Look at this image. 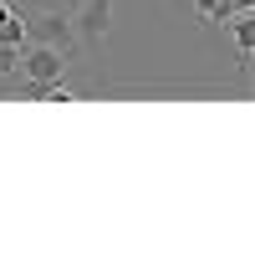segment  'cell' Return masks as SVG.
<instances>
[{
	"label": "cell",
	"instance_id": "6da1fadb",
	"mask_svg": "<svg viewBox=\"0 0 255 255\" xmlns=\"http://www.w3.org/2000/svg\"><path fill=\"white\" fill-rule=\"evenodd\" d=\"M72 56H61L56 46H46V41H26L20 46V77L26 82H56L61 72H67Z\"/></svg>",
	"mask_w": 255,
	"mask_h": 255
},
{
	"label": "cell",
	"instance_id": "7a4b0ae2",
	"mask_svg": "<svg viewBox=\"0 0 255 255\" xmlns=\"http://www.w3.org/2000/svg\"><path fill=\"white\" fill-rule=\"evenodd\" d=\"M108 26H113V0H82L72 10V31H77L82 46H97L108 36Z\"/></svg>",
	"mask_w": 255,
	"mask_h": 255
},
{
	"label": "cell",
	"instance_id": "3957f363",
	"mask_svg": "<svg viewBox=\"0 0 255 255\" xmlns=\"http://www.w3.org/2000/svg\"><path fill=\"white\" fill-rule=\"evenodd\" d=\"M31 41H46V46H56L61 56H77V31H72V15H61V10H46V15H36V26H31Z\"/></svg>",
	"mask_w": 255,
	"mask_h": 255
},
{
	"label": "cell",
	"instance_id": "277c9868",
	"mask_svg": "<svg viewBox=\"0 0 255 255\" xmlns=\"http://www.w3.org/2000/svg\"><path fill=\"white\" fill-rule=\"evenodd\" d=\"M31 41V20L26 15H5L0 20V46H26Z\"/></svg>",
	"mask_w": 255,
	"mask_h": 255
},
{
	"label": "cell",
	"instance_id": "5b68a950",
	"mask_svg": "<svg viewBox=\"0 0 255 255\" xmlns=\"http://www.w3.org/2000/svg\"><path fill=\"white\" fill-rule=\"evenodd\" d=\"M230 36H235L240 56L250 61V51H255V26H250V15H230Z\"/></svg>",
	"mask_w": 255,
	"mask_h": 255
},
{
	"label": "cell",
	"instance_id": "8992f818",
	"mask_svg": "<svg viewBox=\"0 0 255 255\" xmlns=\"http://www.w3.org/2000/svg\"><path fill=\"white\" fill-rule=\"evenodd\" d=\"M194 10L204 15V20H230L235 10H230V0H194Z\"/></svg>",
	"mask_w": 255,
	"mask_h": 255
},
{
	"label": "cell",
	"instance_id": "52a82bcc",
	"mask_svg": "<svg viewBox=\"0 0 255 255\" xmlns=\"http://www.w3.org/2000/svg\"><path fill=\"white\" fill-rule=\"evenodd\" d=\"M20 72V46H0V77H15Z\"/></svg>",
	"mask_w": 255,
	"mask_h": 255
},
{
	"label": "cell",
	"instance_id": "ba28073f",
	"mask_svg": "<svg viewBox=\"0 0 255 255\" xmlns=\"http://www.w3.org/2000/svg\"><path fill=\"white\" fill-rule=\"evenodd\" d=\"M230 10H235V15H250V10H255V0H230Z\"/></svg>",
	"mask_w": 255,
	"mask_h": 255
}]
</instances>
